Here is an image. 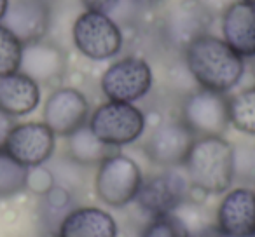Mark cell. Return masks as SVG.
<instances>
[{
  "label": "cell",
  "instance_id": "4316f807",
  "mask_svg": "<svg viewBox=\"0 0 255 237\" xmlns=\"http://www.w3.org/2000/svg\"><path fill=\"white\" fill-rule=\"evenodd\" d=\"M56 185L54 180V174L51 171L49 166L42 164V166H35V167H28V173H26V188L25 190L32 192V194L39 195H46L51 188Z\"/></svg>",
  "mask_w": 255,
  "mask_h": 237
},
{
  "label": "cell",
  "instance_id": "ba28073f",
  "mask_svg": "<svg viewBox=\"0 0 255 237\" xmlns=\"http://www.w3.org/2000/svg\"><path fill=\"white\" fill-rule=\"evenodd\" d=\"M180 119L196 138L224 136L231 128L229 96L196 87L182 99Z\"/></svg>",
  "mask_w": 255,
  "mask_h": 237
},
{
  "label": "cell",
  "instance_id": "7402d4cb",
  "mask_svg": "<svg viewBox=\"0 0 255 237\" xmlns=\"http://www.w3.org/2000/svg\"><path fill=\"white\" fill-rule=\"evenodd\" d=\"M28 167L21 166L4 149H0V197H12L26 188Z\"/></svg>",
  "mask_w": 255,
  "mask_h": 237
},
{
  "label": "cell",
  "instance_id": "52a82bcc",
  "mask_svg": "<svg viewBox=\"0 0 255 237\" xmlns=\"http://www.w3.org/2000/svg\"><path fill=\"white\" fill-rule=\"evenodd\" d=\"M192 185L184 166L164 167L143 178L135 202L147 216L170 215L185 201L192 199Z\"/></svg>",
  "mask_w": 255,
  "mask_h": 237
},
{
  "label": "cell",
  "instance_id": "9c48e42d",
  "mask_svg": "<svg viewBox=\"0 0 255 237\" xmlns=\"http://www.w3.org/2000/svg\"><path fill=\"white\" fill-rule=\"evenodd\" d=\"M196 142V135L178 119H168L154 126L143 143V152L154 166L178 167L184 166L189 152Z\"/></svg>",
  "mask_w": 255,
  "mask_h": 237
},
{
  "label": "cell",
  "instance_id": "9a60e30c",
  "mask_svg": "<svg viewBox=\"0 0 255 237\" xmlns=\"http://www.w3.org/2000/svg\"><path fill=\"white\" fill-rule=\"evenodd\" d=\"M19 72L39 85H51L63 79L67 72V54L58 44L46 39L23 44Z\"/></svg>",
  "mask_w": 255,
  "mask_h": 237
},
{
  "label": "cell",
  "instance_id": "7a4b0ae2",
  "mask_svg": "<svg viewBox=\"0 0 255 237\" xmlns=\"http://www.w3.org/2000/svg\"><path fill=\"white\" fill-rule=\"evenodd\" d=\"M192 190L222 195L234 183V143L224 136L196 138L184 162Z\"/></svg>",
  "mask_w": 255,
  "mask_h": 237
},
{
  "label": "cell",
  "instance_id": "8fae6325",
  "mask_svg": "<svg viewBox=\"0 0 255 237\" xmlns=\"http://www.w3.org/2000/svg\"><path fill=\"white\" fill-rule=\"evenodd\" d=\"M4 150L25 167L47 164L56 150V135L40 121L19 122L11 129Z\"/></svg>",
  "mask_w": 255,
  "mask_h": 237
},
{
  "label": "cell",
  "instance_id": "e575fe53",
  "mask_svg": "<svg viewBox=\"0 0 255 237\" xmlns=\"http://www.w3.org/2000/svg\"><path fill=\"white\" fill-rule=\"evenodd\" d=\"M47 237H56V236H47Z\"/></svg>",
  "mask_w": 255,
  "mask_h": 237
},
{
  "label": "cell",
  "instance_id": "5b68a950",
  "mask_svg": "<svg viewBox=\"0 0 255 237\" xmlns=\"http://www.w3.org/2000/svg\"><path fill=\"white\" fill-rule=\"evenodd\" d=\"M75 49L91 61H109L123 51L124 35L110 14L82 11L72 25Z\"/></svg>",
  "mask_w": 255,
  "mask_h": 237
},
{
  "label": "cell",
  "instance_id": "1f68e13d",
  "mask_svg": "<svg viewBox=\"0 0 255 237\" xmlns=\"http://www.w3.org/2000/svg\"><path fill=\"white\" fill-rule=\"evenodd\" d=\"M194 237H227L226 234H222L219 229L215 227V223H212V225H208L206 229H203L199 234H196Z\"/></svg>",
  "mask_w": 255,
  "mask_h": 237
},
{
  "label": "cell",
  "instance_id": "6da1fadb",
  "mask_svg": "<svg viewBox=\"0 0 255 237\" xmlns=\"http://www.w3.org/2000/svg\"><path fill=\"white\" fill-rule=\"evenodd\" d=\"M182 56L185 70L198 87L222 94L233 91L247 72V60L212 33H205L187 44Z\"/></svg>",
  "mask_w": 255,
  "mask_h": 237
},
{
  "label": "cell",
  "instance_id": "d6a6232c",
  "mask_svg": "<svg viewBox=\"0 0 255 237\" xmlns=\"http://www.w3.org/2000/svg\"><path fill=\"white\" fill-rule=\"evenodd\" d=\"M7 5H9V0H0V21H2L5 11H7Z\"/></svg>",
  "mask_w": 255,
  "mask_h": 237
},
{
  "label": "cell",
  "instance_id": "603a6c76",
  "mask_svg": "<svg viewBox=\"0 0 255 237\" xmlns=\"http://www.w3.org/2000/svg\"><path fill=\"white\" fill-rule=\"evenodd\" d=\"M140 237H192L187 227L175 213L150 216L143 225Z\"/></svg>",
  "mask_w": 255,
  "mask_h": 237
},
{
  "label": "cell",
  "instance_id": "ac0fdd59",
  "mask_svg": "<svg viewBox=\"0 0 255 237\" xmlns=\"http://www.w3.org/2000/svg\"><path fill=\"white\" fill-rule=\"evenodd\" d=\"M40 103V85L21 72L0 77V110L16 117L35 112Z\"/></svg>",
  "mask_w": 255,
  "mask_h": 237
},
{
  "label": "cell",
  "instance_id": "30bf717a",
  "mask_svg": "<svg viewBox=\"0 0 255 237\" xmlns=\"http://www.w3.org/2000/svg\"><path fill=\"white\" fill-rule=\"evenodd\" d=\"M91 115L89 99L75 87H56L42 108V122L56 136L67 138L79 128L88 124Z\"/></svg>",
  "mask_w": 255,
  "mask_h": 237
},
{
  "label": "cell",
  "instance_id": "836d02e7",
  "mask_svg": "<svg viewBox=\"0 0 255 237\" xmlns=\"http://www.w3.org/2000/svg\"><path fill=\"white\" fill-rule=\"evenodd\" d=\"M241 2H247V4H252V5H255V0H241Z\"/></svg>",
  "mask_w": 255,
  "mask_h": 237
},
{
  "label": "cell",
  "instance_id": "ffe728a7",
  "mask_svg": "<svg viewBox=\"0 0 255 237\" xmlns=\"http://www.w3.org/2000/svg\"><path fill=\"white\" fill-rule=\"evenodd\" d=\"M72 208H74V194L60 185H54L46 195L40 197L39 222L40 227L46 230V237L56 236L61 220L67 216Z\"/></svg>",
  "mask_w": 255,
  "mask_h": 237
},
{
  "label": "cell",
  "instance_id": "cb8c5ba5",
  "mask_svg": "<svg viewBox=\"0 0 255 237\" xmlns=\"http://www.w3.org/2000/svg\"><path fill=\"white\" fill-rule=\"evenodd\" d=\"M234 181L255 188V142L234 145Z\"/></svg>",
  "mask_w": 255,
  "mask_h": 237
},
{
  "label": "cell",
  "instance_id": "83f0119b",
  "mask_svg": "<svg viewBox=\"0 0 255 237\" xmlns=\"http://www.w3.org/2000/svg\"><path fill=\"white\" fill-rule=\"evenodd\" d=\"M84 11L103 12V14H112L119 7L121 0H79Z\"/></svg>",
  "mask_w": 255,
  "mask_h": 237
},
{
  "label": "cell",
  "instance_id": "f1b7e54d",
  "mask_svg": "<svg viewBox=\"0 0 255 237\" xmlns=\"http://www.w3.org/2000/svg\"><path fill=\"white\" fill-rule=\"evenodd\" d=\"M168 0H129V4L133 5V9L138 12H154L157 9H161Z\"/></svg>",
  "mask_w": 255,
  "mask_h": 237
},
{
  "label": "cell",
  "instance_id": "277c9868",
  "mask_svg": "<svg viewBox=\"0 0 255 237\" xmlns=\"http://www.w3.org/2000/svg\"><path fill=\"white\" fill-rule=\"evenodd\" d=\"M142 167L126 154L112 152L96 166L95 192L98 199L110 208H126L135 202L143 183Z\"/></svg>",
  "mask_w": 255,
  "mask_h": 237
},
{
  "label": "cell",
  "instance_id": "44dd1931",
  "mask_svg": "<svg viewBox=\"0 0 255 237\" xmlns=\"http://www.w3.org/2000/svg\"><path fill=\"white\" fill-rule=\"evenodd\" d=\"M231 128L247 136H255V84L229 98Z\"/></svg>",
  "mask_w": 255,
  "mask_h": 237
},
{
  "label": "cell",
  "instance_id": "f546056e",
  "mask_svg": "<svg viewBox=\"0 0 255 237\" xmlns=\"http://www.w3.org/2000/svg\"><path fill=\"white\" fill-rule=\"evenodd\" d=\"M14 124H16L14 119H12L11 115H7L5 112H2V110H0V149H4L5 140H7L11 129L14 128Z\"/></svg>",
  "mask_w": 255,
  "mask_h": 237
},
{
  "label": "cell",
  "instance_id": "7c38bea8",
  "mask_svg": "<svg viewBox=\"0 0 255 237\" xmlns=\"http://www.w3.org/2000/svg\"><path fill=\"white\" fill-rule=\"evenodd\" d=\"M213 223L227 237H255V188L238 185L222 194Z\"/></svg>",
  "mask_w": 255,
  "mask_h": 237
},
{
  "label": "cell",
  "instance_id": "4dcf8cb0",
  "mask_svg": "<svg viewBox=\"0 0 255 237\" xmlns=\"http://www.w3.org/2000/svg\"><path fill=\"white\" fill-rule=\"evenodd\" d=\"M199 2H201V4L212 12L213 18H215V16L222 14V12L233 4L234 0H199Z\"/></svg>",
  "mask_w": 255,
  "mask_h": 237
},
{
  "label": "cell",
  "instance_id": "5bb4252c",
  "mask_svg": "<svg viewBox=\"0 0 255 237\" xmlns=\"http://www.w3.org/2000/svg\"><path fill=\"white\" fill-rule=\"evenodd\" d=\"M213 16L199 0H180L171 7L164 23L166 40L184 51L194 39L208 33Z\"/></svg>",
  "mask_w": 255,
  "mask_h": 237
},
{
  "label": "cell",
  "instance_id": "2e32d148",
  "mask_svg": "<svg viewBox=\"0 0 255 237\" xmlns=\"http://www.w3.org/2000/svg\"><path fill=\"white\" fill-rule=\"evenodd\" d=\"M222 40L243 60L255 58V5L234 0L220 14Z\"/></svg>",
  "mask_w": 255,
  "mask_h": 237
},
{
  "label": "cell",
  "instance_id": "3957f363",
  "mask_svg": "<svg viewBox=\"0 0 255 237\" xmlns=\"http://www.w3.org/2000/svg\"><path fill=\"white\" fill-rule=\"evenodd\" d=\"M88 126L95 136L110 149L136 143L147 129V115L135 103L107 101L91 110Z\"/></svg>",
  "mask_w": 255,
  "mask_h": 237
},
{
  "label": "cell",
  "instance_id": "4fadbf2b",
  "mask_svg": "<svg viewBox=\"0 0 255 237\" xmlns=\"http://www.w3.org/2000/svg\"><path fill=\"white\" fill-rule=\"evenodd\" d=\"M0 25L21 44L42 40L51 26V5L47 0H9Z\"/></svg>",
  "mask_w": 255,
  "mask_h": 237
},
{
  "label": "cell",
  "instance_id": "484cf974",
  "mask_svg": "<svg viewBox=\"0 0 255 237\" xmlns=\"http://www.w3.org/2000/svg\"><path fill=\"white\" fill-rule=\"evenodd\" d=\"M51 171L54 174V180H56V185L67 188L68 192L75 194L79 188L84 185V166L77 164L75 160H72L70 157H61V159H56L53 162V166H49Z\"/></svg>",
  "mask_w": 255,
  "mask_h": 237
},
{
  "label": "cell",
  "instance_id": "8992f818",
  "mask_svg": "<svg viewBox=\"0 0 255 237\" xmlns=\"http://www.w3.org/2000/svg\"><path fill=\"white\" fill-rule=\"evenodd\" d=\"M152 85V67L138 54H126L112 61L100 77V89L110 101L136 103L149 94Z\"/></svg>",
  "mask_w": 255,
  "mask_h": 237
},
{
  "label": "cell",
  "instance_id": "d4e9b609",
  "mask_svg": "<svg viewBox=\"0 0 255 237\" xmlns=\"http://www.w3.org/2000/svg\"><path fill=\"white\" fill-rule=\"evenodd\" d=\"M21 53L23 44L4 25H0V77L19 72Z\"/></svg>",
  "mask_w": 255,
  "mask_h": 237
},
{
  "label": "cell",
  "instance_id": "d6986e66",
  "mask_svg": "<svg viewBox=\"0 0 255 237\" xmlns=\"http://www.w3.org/2000/svg\"><path fill=\"white\" fill-rule=\"evenodd\" d=\"M112 152L114 149L100 142L88 124L67 136V154L65 156L84 167H96Z\"/></svg>",
  "mask_w": 255,
  "mask_h": 237
},
{
  "label": "cell",
  "instance_id": "e0dca14e",
  "mask_svg": "<svg viewBox=\"0 0 255 237\" xmlns=\"http://www.w3.org/2000/svg\"><path fill=\"white\" fill-rule=\"evenodd\" d=\"M56 237H119V225L107 209L74 206L61 220Z\"/></svg>",
  "mask_w": 255,
  "mask_h": 237
}]
</instances>
